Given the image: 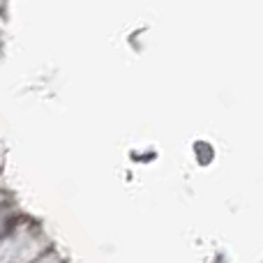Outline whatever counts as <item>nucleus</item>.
<instances>
[]
</instances>
